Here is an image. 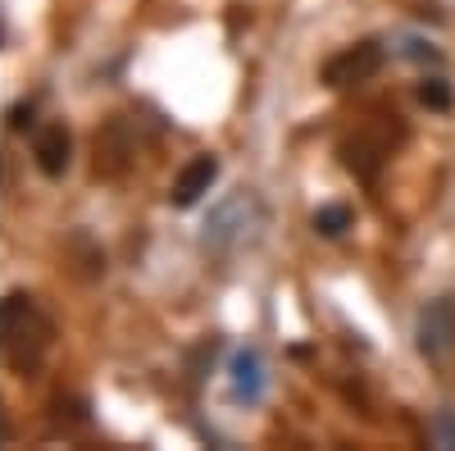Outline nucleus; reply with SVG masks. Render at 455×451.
Segmentation results:
<instances>
[{"mask_svg":"<svg viewBox=\"0 0 455 451\" xmlns=\"http://www.w3.org/2000/svg\"><path fill=\"white\" fill-rule=\"evenodd\" d=\"M419 351L437 365L455 356V301L442 296L419 315Z\"/></svg>","mask_w":455,"mask_h":451,"instance_id":"obj_4","label":"nucleus"},{"mask_svg":"<svg viewBox=\"0 0 455 451\" xmlns=\"http://www.w3.org/2000/svg\"><path fill=\"white\" fill-rule=\"evenodd\" d=\"M51 337H55V324L42 315L32 296L23 292H10L0 301V356L14 374H36L51 351Z\"/></svg>","mask_w":455,"mask_h":451,"instance_id":"obj_1","label":"nucleus"},{"mask_svg":"<svg viewBox=\"0 0 455 451\" xmlns=\"http://www.w3.org/2000/svg\"><path fill=\"white\" fill-rule=\"evenodd\" d=\"M32 156H36V169H42L46 178H64L68 160H73V137L64 124H46L42 133H36L32 141Z\"/></svg>","mask_w":455,"mask_h":451,"instance_id":"obj_7","label":"nucleus"},{"mask_svg":"<svg viewBox=\"0 0 455 451\" xmlns=\"http://www.w3.org/2000/svg\"><path fill=\"white\" fill-rule=\"evenodd\" d=\"M396 141H401V124H364L355 137L341 141V165H347L360 182H373Z\"/></svg>","mask_w":455,"mask_h":451,"instance_id":"obj_2","label":"nucleus"},{"mask_svg":"<svg viewBox=\"0 0 455 451\" xmlns=\"http://www.w3.org/2000/svg\"><path fill=\"white\" fill-rule=\"evenodd\" d=\"M233 392L242 401H259L264 397V365H259V351H237L233 356Z\"/></svg>","mask_w":455,"mask_h":451,"instance_id":"obj_8","label":"nucleus"},{"mask_svg":"<svg viewBox=\"0 0 455 451\" xmlns=\"http://www.w3.org/2000/svg\"><path fill=\"white\" fill-rule=\"evenodd\" d=\"M315 229L323 233V238H341L351 229V210L347 205H323V210H315Z\"/></svg>","mask_w":455,"mask_h":451,"instance_id":"obj_9","label":"nucleus"},{"mask_svg":"<svg viewBox=\"0 0 455 451\" xmlns=\"http://www.w3.org/2000/svg\"><path fill=\"white\" fill-rule=\"evenodd\" d=\"M128 165H132L128 124H124V119H114V124H105L100 137H96V173H100V178H119Z\"/></svg>","mask_w":455,"mask_h":451,"instance_id":"obj_6","label":"nucleus"},{"mask_svg":"<svg viewBox=\"0 0 455 451\" xmlns=\"http://www.w3.org/2000/svg\"><path fill=\"white\" fill-rule=\"evenodd\" d=\"M214 178H219V156H192L182 165V173L173 178V192H169V201L178 205V210H187V205H196L210 187H214Z\"/></svg>","mask_w":455,"mask_h":451,"instance_id":"obj_5","label":"nucleus"},{"mask_svg":"<svg viewBox=\"0 0 455 451\" xmlns=\"http://www.w3.org/2000/svg\"><path fill=\"white\" fill-rule=\"evenodd\" d=\"M419 101H424L428 109H451V87H446L442 78H424V83H419Z\"/></svg>","mask_w":455,"mask_h":451,"instance_id":"obj_10","label":"nucleus"},{"mask_svg":"<svg viewBox=\"0 0 455 451\" xmlns=\"http://www.w3.org/2000/svg\"><path fill=\"white\" fill-rule=\"evenodd\" d=\"M378 68H383V46H378V42H355V46L337 51V55L323 64V83H328L332 92H347V87L369 83Z\"/></svg>","mask_w":455,"mask_h":451,"instance_id":"obj_3","label":"nucleus"},{"mask_svg":"<svg viewBox=\"0 0 455 451\" xmlns=\"http://www.w3.org/2000/svg\"><path fill=\"white\" fill-rule=\"evenodd\" d=\"M10 124H14L19 133H23V128L32 124V105H19V109H14V119H10Z\"/></svg>","mask_w":455,"mask_h":451,"instance_id":"obj_11","label":"nucleus"}]
</instances>
